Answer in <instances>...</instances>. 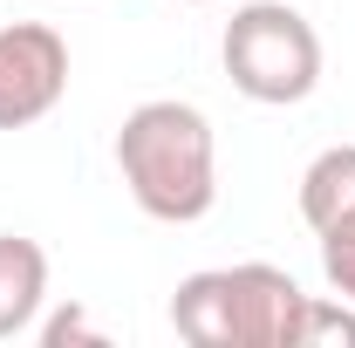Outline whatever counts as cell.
Wrapping results in <instances>:
<instances>
[{"instance_id":"1","label":"cell","mask_w":355,"mask_h":348,"mask_svg":"<svg viewBox=\"0 0 355 348\" xmlns=\"http://www.w3.org/2000/svg\"><path fill=\"white\" fill-rule=\"evenodd\" d=\"M116 171L137 212L157 225H198L219 205V137L198 103L150 96L116 123Z\"/></svg>"},{"instance_id":"2","label":"cell","mask_w":355,"mask_h":348,"mask_svg":"<svg viewBox=\"0 0 355 348\" xmlns=\"http://www.w3.org/2000/svg\"><path fill=\"white\" fill-rule=\"evenodd\" d=\"M308 294L287 266L239 260L184 273L171 294V328L191 348H294Z\"/></svg>"},{"instance_id":"3","label":"cell","mask_w":355,"mask_h":348,"mask_svg":"<svg viewBox=\"0 0 355 348\" xmlns=\"http://www.w3.org/2000/svg\"><path fill=\"white\" fill-rule=\"evenodd\" d=\"M219 62L232 89L246 103H266V110H287V103H308L321 89V35L301 7L287 0H246L232 7L219 35Z\"/></svg>"},{"instance_id":"4","label":"cell","mask_w":355,"mask_h":348,"mask_svg":"<svg viewBox=\"0 0 355 348\" xmlns=\"http://www.w3.org/2000/svg\"><path fill=\"white\" fill-rule=\"evenodd\" d=\"M69 96V42L48 21L0 28V130H28Z\"/></svg>"},{"instance_id":"5","label":"cell","mask_w":355,"mask_h":348,"mask_svg":"<svg viewBox=\"0 0 355 348\" xmlns=\"http://www.w3.org/2000/svg\"><path fill=\"white\" fill-rule=\"evenodd\" d=\"M48 307V253L21 232H0V342L28 335Z\"/></svg>"},{"instance_id":"6","label":"cell","mask_w":355,"mask_h":348,"mask_svg":"<svg viewBox=\"0 0 355 348\" xmlns=\"http://www.w3.org/2000/svg\"><path fill=\"white\" fill-rule=\"evenodd\" d=\"M342 212H355V143H328L301 171V218L321 232L328 218H342Z\"/></svg>"},{"instance_id":"7","label":"cell","mask_w":355,"mask_h":348,"mask_svg":"<svg viewBox=\"0 0 355 348\" xmlns=\"http://www.w3.org/2000/svg\"><path fill=\"white\" fill-rule=\"evenodd\" d=\"M321 342H335V348H355V301H314L308 294V314H301V335H294V348H321Z\"/></svg>"},{"instance_id":"8","label":"cell","mask_w":355,"mask_h":348,"mask_svg":"<svg viewBox=\"0 0 355 348\" xmlns=\"http://www.w3.org/2000/svg\"><path fill=\"white\" fill-rule=\"evenodd\" d=\"M314 239H321V273H328V287H335L342 301H355V212L328 218Z\"/></svg>"},{"instance_id":"9","label":"cell","mask_w":355,"mask_h":348,"mask_svg":"<svg viewBox=\"0 0 355 348\" xmlns=\"http://www.w3.org/2000/svg\"><path fill=\"white\" fill-rule=\"evenodd\" d=\"M35 328H42L48 348H62V342H96V328H89L83 307H62V314H48V321H35Z\"/></svg>"},{"instance_id":"10","label":"cell","mask_w":355,"mask_h":348,"mask_svg":"<svg viewBox=\"0 0 355 348\" xmlns=\"http://www.w3.org/2000/svg\"><path fill=\"white\" fill-rule=\"evenodd\" d=\"M178 7H212V0H178Z\"/></svg>"}]
</instances>
